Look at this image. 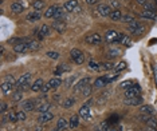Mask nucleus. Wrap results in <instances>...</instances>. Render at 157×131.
<instances>
[{
    "mask_svg": "<svg viewBox=\"0 0 157 131\" xmlns=\"http://www.w3.org/2000/svg\"><path fill=\"white\" fill-rule=\"evenodd\" d=\"M124 36L125 35L121 34V32H117V31H114V30H109L106 32V35H105V40L108 43H121Z\"/></svg>",
    "mask_w": 157,
    "mask_h": 131,
    "instance_id": "nucleus-1",
    "label": "nucleus"
},
{
    "mask_svg": "<svg viewBox=\"0 0 157 131\" xmlns=\"http://www.w3.org/2000/svg\"><path fill=\"white\" fill-rule=\"evenodd\" d=\"M118 78V74L117 75H110V76H100L98 79H96V82H94V87L96 88H102L105 87L108 83H110V82H113L114 79Z\"/></svg>",
    "mask_w": 157,
    "mask_h": 131,
    "instance_id": "nucleus-2",
    "label": "nucleus"
},
{
    "mask_svg": "<svg viewBox=\"0 0 157 131\" xmlns=\"http://www.w3.org/2000/svg\"><path fill=\"white\" fill-rule=\"evenodd\" d=\"M70 56H71V59H73L77 64H83V63H85V54H83L81 50H78V48H73V50L70 51Z\"/></svg>",
    "mask_w": 157,
    "mask_h": 131,
    "instance_id": "nucleus-3",
    "label": "nucleus"
},
{
    "mask_svg": "<svg viewBox=\"0 0 157 131\" xmlns=\"http://www.w3.org/2000/svg\"><path fill=\"white\" fill-rule=\"evenodd\" d=\"M140 92H141V86L140 84H133L130 88H128L125 91V98H134V96H138Z\"/></svg>",
    "mask_w": 157,
    "mask_h": 131,
    "instance_id": "nucleus-4",
    "label": "nucleus"
},
{
    "mask_svg": "<svg viewBox=\"0 0 157 131\" xmlns=\"http://www.w3.org/2000/svg\"><path fill=\"white\" fill-rule=\"evenodd\" d=\"M85 40H86L87 44H93V46H97V44H101V42H102V39H101L100 34H89V35L85 38Z\"/></svg>",
    "mask_w": 157,
    "mask_h": 131,
    "instance_id": "nucleus-5",
    "label": "nucleus"
},
{
    "mask_svg": "<svg viewBox=\"0 0 157 131\" xmlns=\"http://www.w3.org/2000/svg\"><path fill=\"white\" fill-rule=\"evenodd\" d=\"M13 51L16 54H26L28 52V47H27V42H17L15 46H13Z\"/></svg>",
    "mask_w": 157,
    "mask_h": 131,
    "instance_id": "nucleus-6",
    "label": "nucleus"
},
{
    "mask_svg": "<svg viewBox=\"0 0 157 131\" xmlns=\"http://www.w3.org/2000/svg\"><path fill=\"white\" fill-rule=\"evenodd\" d=\"M112 11H113V9L110 8V5H106V4H101V5H98V8H97V12L100 13L101 16H104V18L110 16Z\"/></svg>",
    "mask_w": 157,
    "mask_h": 131,
    "instance_id": "nucleus-7",
    "label": "nucleus"
},
{
    "mask_svg": "<svg viewBox=\"0 0 157 131\" xmlns=\"http://www.w3.org/2000/svg\"><path fill=\"white\" fill-rule=\"evenodd\" d=\"M79 116L83 119H86V120L92 119V114H90V107H89V105H83L82 107L79 109Z\"/></svg>",
    "mask_w": 157,
    "mask_h": 131,
    "instance_id": "nucleus-8",
    "label": "nucleus"
},
{
    "mask_svg": "<svg viewBox=\"0 0 157 131\" xmlns=\"http://www.w3.org/2000/svg\"><path fill=\"white\" fill-rule=\"evenodd\" d=\"M51 119H54V114L48 111V112H43V114H40V115H39V118H38V122H39L40 124H44V123L50 122Z\"/></svg>",
    "mask_w": 157,
    "mask_h": 131,
    "instance_id": "nucleus-9",
    "label": "nucleus"
},
{
    "mask_svg": "<svg viewBox=\"0 0 157 131\" xmlns=\"http://www.w3.org/2000/svg\"><path fill=\"white\" fill-rule=\"evenodd\" d=\"M125 105H129V106H140L142 105V98L141 96H134V98H126L124 101Z\"/></svg>",
    "mask_w": 157,
    "mask_h": 131,
    "instance_id": "nucleus-10",
    "label": "nucleus"
},
{
    "mask_svg": "<svg viewBox=\"0 0 157 131\" xmlns=\"http://www.w3.org/2000/svg\"><path fill=\"white\" fill-rule=\"evenodd\" d=\"M89 82H90V78H83L81 79L78 83L74 86V92H79V91H82L83 88L86 87L87 84H89Z\"/></svg>",
    "mask_w": 157,
    "mask_h": 131,
    "instance_id": "nucleus-11",
    "label": "nucleus"
},
{
    "mask_svg": "<svg viewBox=\"0 0 157 131\" xmlns=\"http://www.w3.org/2000/svg\"><path fill=\"white\" fill-rule=\"evenodd\" d=\"M31 76H32V75H31L30 72H26L24 75H22L20 79L16 82V86H17V87H22V86H24V84H30Z\"/></svg>",
    "mask_w": 157,
    "mask_h": 131,
    "instance_id": "nucleus-12",
    "label": "nucleus"
},
{
    "mask_svg": "<svg viewBox=\"0 0 157 131\" xmlns=\"http://www.w3.org/2000/svg\"><path fill=\"white\" fill-rule=\"evenodd\" d=\"M52 28L57 31L58 34H63V31L66 30V24L63 20H55L52 23Z\"/></svg>",
    "mask_w": 157,
    "mask_h": 131,
    "instance_id": "nucleus-13",
    "label": "nucleus"
},
{
    "mask_svg": "<svg viewBox=\"0 0 157 131\" xmlns=\"http://www.w3.org/2000/svg\"><path fill=\"white\" fill-rule=\"evenodd\" d=\"M63 7H65V9L67 12H73L78 7V0H69V1H66V4Z\"/></svg>",
    "mask_w": 157,
    "mask_h": 131,
    "instance_id": "nucleus-14",
    "label": "nucleus"
},
{
    "mask_svg": "<svg viewBox=\"0 0 157 131\" xmlns=\"http://www.w3.org/2000/svg\"><path fill=\"white\" fill-rule=\"evenodd\" d=\"M50 35V27L47 26V24H43V26L40 27L39 30V34H38V39L39 40H43L46 36Z\"/></svg>",
    "mask_w": 157,
    "mask_h": 131,
    "instance_id": "nucleus-15",
    "label": "nucleus"
},
{
    "mask_svg": "<svg viewBox=\"0 0 157 131\" xmlns=\"http://www.w3.org/2000/svg\"><path fill=\"white\" fill-rule=\"evenodd\" d=\"M140 15H141V18H144V19L154 20L156 16H157V12H156V11H150V9H145V11H142Z\"/></svg>",
    "mask_w": 157,
    "mask_h": 131,
    "instance_id": "nucleus-16",
    "label": "nucleus"
},
{
    "mask_svg": "<svg viewBox=\"0 0 157 131\" xmlns=\"http://www.w3.org/2000/svg\"><path fill=\"white\" fill-rule=\"evenodd\" d=\"M40 18H42V13L39 12V11H34V12H30L28 15H27V20L31 23L34 22H38V20H40Z\"/></svg>",
    "mask_w": 157,
    "mask_h": 131,
    "instance_id": "nucleus-17",
    "label": "nucleus"
},
{
    "mask_svg": "<svg viewBox=\"0 0 157 131\" xmlns=\"http://www.w3.org/2000/svg\"><path fill=\"white\" fill-rule=\"evenodd\" d=\"M22 109L23 111H34L36 110V106H35V101H26L22 103Z\"/></svg>",
    "mask_w": 157,
    "mask_h": 131,
    "instance_id": "nucleus-18",
    "label": "nucleus"
},
{
    "mask_svg": "<svg viewBox=\"0 0 157 131\" xmlns=\"http://www.w3.org/2000/svg\"><path fill=\"white\" fill-rule=\"evenodd\" d=\"M11 9L15 13H20L24 11V5H23L22 1H13L12 4H11Z\"/></svg>",
    "mask_w": 157,
    "mask_h": 131,
    "instance_id": "nucleus-19",
    "label": "nucleus"
},
{
    "mask_svg": "<svg viewBox=\"0 0 157 131\" xmlns=\"http://www.w3.org/2000/svg\"><path fill=\"white\" fill-rule=\"evenodd\" d=\"M50 109H51V103H50V102H44V103H40L39 106H36V111L40 114L48 112Z\"/></svg>",
    "mask_w": 157,
    "mask_h": 131,
    "instance_id": "nucleus-20",
    "label": "nucleus"
},
{
    "mask_svg": "<svg viewBox=\"0 0 157 131\" xmlns=\"http://www.w3.org/2000/svg\"><path fill=\"white\" fill-rule=\"evenodd\" d=\"M13 86H16V84H13V83H9V82H3V84H1V92L3 94H5V95H8L9 92L12 91V88Z\"/></svg>",
    "mask_w": 157,
    "mask_h": 131,
    "instance_id": "nucleus-21",
    "label": "nucleus"
},
{
    "mask_svg": "<svg viewBox=\"0 0 157 131\" xmlns=\"http://www.w3.org/2000/svg\"><path fill=\"white\" fill-rule=\"evenodd\" d=\"M44 84H43V80L42 79H36L34 82V84L31 86V91H34V92H38V91H42V87H43Z\"/></svg>",
    "mask_w": 157,
    "mask_h": 131,
    "instance_id": "nucleus-22",
    "label": "nucleus"
},
{
    "mask_svg": "<svg viewBox=\"0 0 157 131\" xmlns=\"http://www.w3.org/2000/svg\"><path fill=\"white\" fill-rule=\"evenodd\" d=\"M57 8H58V5H51V7H48V8L46 9V12H44V18H47V19L54 18Z\"/></svg>",
    "mask_w": 157,
    "mask_h": 131,
    "instance_id": "nucleus-23",
    "label": "nucleus"
},
{
    "mask_svg": "<svg viewBox=\"0 0 157 131\" xmlns=\"http://www.w3.org/2000/svg\"><path fill=\"white\" fill-rule=\"evenodd\" d=\"M110 19L113 20V22H118V20H121L122 19V12L120 9H113L112 13H110Z\"/></svg>",
    "mask_w": 157,
    "mask_h": 131,
    "instance_id": "nucleus-24",
    "label": "nucleus"
},
{
    "mask_svg": "<svg viewBox=\"0 0 157 131\" xmlns=\"http://www.w3.org/2000/svg\"><path fill=\"white\" fill-rule=\"evenodd\" d=\"M27 47H28V51H38L40 44L36 40H30V42H27Z\"/></svg>",
    "mask_w": 157,
    "mask_h": 131,
    "instance_id": "nucleus-25",
    "label": "nucleus"
},
{
    "mask_svg": "<svg viewBox=\"0 0 157 131\" xmlns=\"http://www.w3.org/2000/svg\"><path fill=\"white\" fill-rule=\"evenodd\" d=\"M120 54H121V51L118 48H110V50H108V52H106V56L109 58V59H113V58L120 56Z\"/></svg>",
    "mask_w": 157,
    "mask_h": 131,
    "instance_id": "nucleus-26",
    "label": "nucleus"
},
{
    "mask_svg": "<svg viewBox=\"0 0 157 131\" xmlns=\"http://www.w3.org/2000/svg\"><path fill=\"white\" fill-rule=\"evenodd\" d=\"M67 126H69V123H67V119L65 118H61V119H58V124H57V128L59 131H63L67 128Z\"/></svg>",
    "mask_w": 157,
    "mask_h": 131,
    "instance_id": "nucleus-27",
    "label": "nucleus"
},
{
    "mask_svg": "<svg viewBox=\"0 0 157 131\" xmlns=\"http://www.w3.org/2000/svg\"><path fill=\"white\" fill-rule=\"evenodd\" d=\"M141 26L137 20H133L132 23H129V26H128V31L130 32V34H136V31L138 30V27Z\"/></svg>",
    "mask_w": 157,
    "mask_h": 131,
    "instance_id": "nucleus-28",
    "label": "nucleus"
},
{
    "mask_svg": "<svg viewBox=\"0 0 157 131\" xmlns=\"http://www.w3.org/2000/svg\"><path fill=\"white\" fill-rule=\"evenodd\" d=\"M140 112L146 114V115H153V114H154V110H153L152 106H141V107H140Z\"/></svg>",
    "mask_w": 157,
    "mask_h": 131,
    "instance_id": "nucleus-29",
    "label": "nucleus"
},
{
    "mask_svg": "<svg viewBox=\"0 0 157 131\" xmlns=\"http://www.w3.org/2000/svg\"><path fill=\"white\" fill-rule=\"evenodd\" d=\"M65 7H58L57 11H55V15H54V19L55 20H61L63 16H65Z\"/></svg>",
    "mask_w": 157,
    "mask_h": 131,
    "instance_id": "nucleus-30",
    "label": "nucleus"
},
{
    "mask_svg": "<svg viewBox=\"0 0 157 131\" xmlns=\"http://www.w3.org/2000/svg\"><path fill=\"white\" fill-rule=\"evenodd\" d=\"M70 70H71V68H70L67 64H59V66H58V70L55 71V74L61 75V74H63V72H69Z\"/></svg>",
    "mask_w": 157,
    "mask_h": 131,
    "instance_id": "nucleus-31",
    "label": "nucleus"
},
{
    "mask_svg": "<svg viewBox=\"0 0 157 131\" xmlns=\"http://www.w3.org/2000/svg\"><path fill=\"white\" fill-rule=\"evenodd\" d=\"M32 7H34L35 11H42L44 8V1L43 0H35L32 3Z\"/></svg>",
    "mask_w": 157,
    "mask_h": 131,
    "instance_id": "nucleus-32",
    "label": "nucleus"
},
{
    "mask_svg": "<svg viewBox=\"0 0 157 131\" xmlns=\"http://www.w3.org/2000/svg\"><path fill=\"white\" fill-rule=\"evenodd\" d=\"M48 84L51 86V88H58L62 84V80L59 78H52V79H50Z\"/></svg>",
    "mask_w": 157,
    "mask_h": 131,
    "instance_id": "nucleus-33",
    "label": "nucleus"
},
{
    "mask_svg": "<svg viewBox=\"0 0 157 131\" xmlns=\"http://www.w3.org/2000/svg\"><path fill=\"white\" fill-rule=\"evenodd\" d=\"M78 123H79V118H78V115H73V116L70 118V123H69L70 128H75V127L78 126Z\"/></svg>",
    "mask_w": 157,
    "mask_h": 131,
    "instance_id": "nucleus-34",
    "label": "nucleus"
},
{
    "mask_svg": "<svg viewBox=\"0 0 157 131\" xmlns=\"http://www.w3.org/2000/svg\"><path fill=\"white\" fill-rule=\"evenodd\" d=\"M114 67L116 66L113 63H110V62H104V63H101V68L105 71H110V70H114Z\"/></svg>",
    "mask_w": 157,
    "mask_h": 131,
    "instance_id": "nucleus-35",
    "label": "nucleus"
},
{
    "mask_svg": "<svg viewBox=\"0 0 157 131\" xmlns=\"http://www.w3.org/2000/svg\"><path fill=\"white\" fill-rule=\"evenodd\" d=\"M74 105H75L74 98H67V99L63 102V107H65V109H70V107H73Z\"/></svg>",
    "mask_w": 157,
    "mask_h": 131,
    "instance_id": "nucleus-36",
    "label": "nucleus"
},
{
    "mask_svg": "<svg viewBox=\"0 0 157 131\" xmlns=\"http://www.w3.org/2000/svg\"><path fill=\"white\" fill-rule=\"evenodd\" d=\"M100 66H101V64L96 63L94 60H90V62H89V68H90L92 71H96V72H97V71H100V70H101Z\"/></svg>",
    "mask_w": 157,
    "mask_h": 131,
    "instance_id": "nucleus-37",
    "label": "nucleus"
},
{
    "mask_svg": "<svg viewBox=\"0 0 157 131\" xmlns=\"http://www.w3.org/2000/svg\"><path fill=\"white\" fill-rule=\"evenodd\" d=\"M22 98H23V94L20 90H17V91H15L12 94V101L13 102H19V101H22Z\"/></svg>",
    "mask_w": 157,
    "mask_h": 131,
    "instance_id": "nucleus-38",
    "label": "nucleus"
},
{
    "mask_svg": "<svg viewBox=\"0 0 157 131\" xmlns=\"http://www.w3.org/2000/svg\"><path fill=\"white\" fill-rule=\"evenodd\" d=\"M125 68H126V63H125V62H121V63H118V64L114 67V71L118 74V72H121V71L125 70Z\"/></svg>",
    "mask_w": 157,
    "mask_h": 131,
    "instance_id": "nucleus-39",
    "label": "nucleus"
},
{
    "mask_svg": "<svg viewBox=\"0 0 157 131\" xmlns=\"http://www.w3.org/2000/svg\"><path fill=\"white\" fill-rule=\"evenodd\" d=\"M134 20V18H133V15H129V13H126V15H124L121 19L122 23H132Z\"/></svg>",
    "mask_w": 157,
    "mask_h": 131,
    "instance_id": "nucleus-40",
    "label": "nucleus"
},
{
    "mask_svg": "<svg viewBox=\"0 0 157 131\" xmlns=\"http://www.w3.org/2000/svg\"><path fill=\"white\" fill-rule=\"evenodd\" d=\"M92 90H93V86H90V84H87L86 87L83 88V90H82V94L85 95V98H86V96H89L90 94H92Z\"/></svg>",
    "mask_w": 157,
    "mask_h": 131,
    "instance_id": "nucleus-41",
    "label": "nucleus"
},
{
    "mask_svg": "<svg viewBox=\"0 0 157 131\" xmlns=\"http://www.w3.org/2000/svg\"><path fill=\"white\" fill-rule=\"evenodd\" d=\"M47 56L50 58V59H54V60H57V59H59V52H57V51H48V52H47Z\"/></svg>",
    "mask_w": 157,
    "mask_h": 131,
    "instance_id": "nucleus-42",
    "label": "nucleus"
},
{
    "mask_svg": "<svg viewBox=\"0 0 157 131\" xmlns=\"http://www.w3.org/2000/svg\"><path fill=\"white\" fill-rule=\"evenodd\" d=\"M75 80H77V76H70L67 80L65 82V84H66V87H73V83H74Z\"/></svg>",
    "mask_w": 157,
    "mask_h": 131,
    "instance_id": "nucleus-43",
    "label": "nucleus"
},
{
    "mask_svg": "<svg viewBox=\"0 0 157 131\" xmlns=\"http://www.w3.org/2000/svg\"><path fill=\"white\" fill-rule=\"evenodd\" d=\"M16 120H26V114H24V111L16 112Z\"/></svg>",
    "mask_w": 157,
    "mask_h": 131,
    "instance_id": "nucleus-44",
    "label": "nucleus"
},
{
    "mask_svg": "<svg viewBox=\"0 0 157 131\" xmlns=\"http://www.w3.org/2000/svg\"><path fill=\"white\" fill-rule=\"evenodd\" d=\"M132 86H133V84H132L130 80H125V82H122V83H121V87H122V88H125V90L130 88Z\"/></svg>",
    "mask_w": 157,
    "mask_h": 131,
    "instance_id": "nucleus-45",
    "label": "nucleus"
},
{
    "mask_svg": "<svg viewBox=\"0 0 157 131\" xmlns=\"http://www.w3.org/2000/svg\"><path fill=\"white\" fill-rule=\"evenodd\" d=\"M100 128H101V131H109L110 126H109V123L102 122V123H101V124H100Z\"/></svg>",
    "mask_w": 157,
    "mask_h": 131,
    "instance_id": "nucleus-46",
    "label": "nucleus"
},
{
    "mask_svg": "<svg viewBox=\"0 0 157 131\" xmlns=\"http://www.w3.org/2000/svg\"><path fill=\"white\" fill-rule=\"evenodd\" d=\"M129 43H130V39L128 38V36H124L121 40V44H124V46H129Z\"/></svg>",
    "mask_w": 157,
    "mask_h": 131,
    "instance_id": "nucleus-47",
    "label": "nucleus"
},
{
    "mask_svg": "<svg viewBox=\"0 0 157 131\" xmlns=\"http://www.w3.org/2000/svg\"><path fill=\"white\" fill-rule=\"evenodd\" d=\"M145 9H150V11H156V8H154V5L152 4V3H145Z\"/></svg>",
    "mask_w": 157,
    "mask_h": 131,
    "instance_id": "nucleus-48",
    "label": "nucleus"
},
{
    "mask_svg": "<svg viewBox=\"0 0 157 131\" xmlns=\"http://www.w3.org/2000/svg\"><path fill=\"white\" fill-rule=\"evenodd\" d=\"M50 90H51V86H50V84H44L43 87H42V92H43V94H46V92H48L50 91Z\"/></svg>",
    "mask_w": 157,
    "mask_h": 131,
    "instance_id": "nucleus-49",
    "label": "nucleus"
},
{
    "mask_svg": "<svg viewBox=\"0 0 157 131\" xmlns=\"http://www.w3.org/2000/svg\"><path fill=\"white\" fill-rule=\"evenodd\" d=\"M5 82H9V83L16 84V82H15V79H13L12 75H7V78H5Z\"/></svg>",
    "mask_w": 157,
    "mask_h": 131,
    "instance_id": "nucleus-50",
    "label": "nucleus"
},
{
    "mask_svg": "<svg viewBox=\"0 0 157 131\" xmlns=\"http://www.w3.org/2000/svg\"><path fill=\"white\" fill-rule=\"evenodd\" d=\"M110 5H112V7H114L116 9H118V7H120V1H118V0H112Z\"/></svg>",
    "mask_w": 157,
    "mask_h": 131,
    "instance_id": "nucleus-51",
    "label": "nucleus"
},
{
    "mask_svg": "<svg viewBox=\"0 0 157 131\" xmlns=\"http://www.w3.org/2000/svg\"><path fill=\"white\" fill-rule=\"evenodd\" d=\"M144 31H145V27H144V26H140V27H138V30L136 31V34L138 35V34H142Z\"/></svg>",
    "mask_w": 157,
    "mask_h": 131,
    "instance_id": "nucleus-52",
    "label": "nucleus"
},
{
    "mask_svg": "<svg viewBox=\"0 0 157 131\" xmlns=\"http://www.w3.org/2000/svg\"><path fill=\"white\" fill-rule=\"evenodd\" d=\"M153 72H154V79H156V84H157V66H153Z\"/></svg>",
    "mask_w": 157,
    "mask_h": 131,
    "instance_id": "nucleus-53",
    "label": "nucleus"
},
{
    "mask_svg": "<svg viewBox=\"0 0 157 131\" xmlns=\"http://www.w3.org/2000/svg\"><path fill=\"white\" fill-rule=\"evenodd\" d=\"M0 110H1V112L4 114L5 111H7V105H5V103H1V109Z\"/></svg>",
    "mask_w": 157,
    "mask_h": 131,
    "instance_id": "nucleus-54",
    "label": "nucleus"
},
{
    "mask_svg": "<svg viewBox=\"0 0 157 131\" xmlns=\"http://www.w3.org/2000/svg\"><path fill=\"white\" fill-rule=\"evenodd\" d=\"M136 1H137L140 5H145V3H146V0H136Z\"/></svg>",
    "mask_w": 157,
    "mask_h": 131,
    "instance_id": "nucleus-55",
    "label": "nucleus"
},
{
    "mask_svg": "<svg viewBox=\"0 0 157 131\" xmlns=\"http://www.w3.org/2000/svg\"><path fill=\"white\" fill-rule=\"evenodd\" d=\"M109 131H120V130H118V127L113 126V127H110V128H109Z\"/></svg>",
    "mask_w": 157,
    "mask_h": 131,
    "instance_id": "nucleus-56",
    "label": "nucleus"
},
{
    "mask_svg": "<svg viewBox=\"0 0 157 131\" xmlns=\"http://www.w3.org/2000/svg\"><path fill=\"white\" fill-rule=\"evenodd\" d=\"M86 3H87V4H94V3H96V0H86Z\"/></svg>",
    "mask_w": 157,
    "mask_h": 131,
    "instance_id": "nucleus-57",
    "label": "nucleus"
},
{
    "mask_svg": "<svg viewBox=\"0 0 157 131\" xmlns=\"http://www.w3.org/2000/svg\"><path fill=\"white\" fill-rule=\"evenodd\" d=\"M94 131H101V128H100V126H97V127H94Z\"/></svg>",
    "mask_w": 157,
    "mask_h": 131,
    "instance_id": "nucleus-58",
    "label": "nucleus"
},
{
    "mask_svg": "<svg viewBox=\"0 0 157 131\" xmlns=\"http://www.w3.org/2000/svg\"><path fill=\"white\" fill-rule=\"evenodd\" d=\"M54 131H59V130H58V128H55V130H54Z\"/></svg>",
    "mask_w": 157,
    "mask_h": 131,
    "instance_id": "nucleus-59",
    "label": "nucleus"
},
{
    "mask_svg": "<svg viewBox=\"0 0 157 131\" xmlns=\"http://www.w3.org/2000/svg\"><path fill=\"white\" fill-rule=\"evenodd\" d=\"M156 1H157V0H156Z\"/></svg>",
    "mask_w": 157,
    "mask_h": 131,
    "instance_id": "nucleus-60",
    "label": "nucleus"
}]
</instances>
